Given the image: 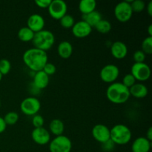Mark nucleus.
<instances>
[{"mask_svg": "<svg viewBox=\"0 0 152 152\" xmlns=\"http://www.w3.org/2000/svg\"><path fill=\"white\" fill-rule=\"evenodd\" d=\"M24 63L29 69L34 72L42 71L48 62V55L45 51L32 48L25 50L22 56Z\"/></svg>", "mask_w": 152, "mask_h": 152, "instance_id": "f257e3e1", "label": "nucleus"}, {"mask_svg": "<svg viewBox=\"0 0 152 152\" xmlns=\"http://www.w3.org/2000/svg\"><path fill=\"white\" fill-rule=\"evenodd\" d=\"M106 96L108 100L114 104H123L129 100L131 96L129 88L122 83H113L106 90Z\"/></svg>", "mask_w": 152, "mask_h": 152, "instance_id": "f03ea898", "label": "nucleus"}, {"mask_svg": "<svg viewBox=\"0 0 152 152\" xmlns=\"http://www.w3.org/2000/svg\"><path fill=\"white\" fill-rule=\"evenodd\" d=\"M130 129L123 124H117L110 129V140L115 145H126L132 140Z\"/></svg>", "mask_w": 152, "mask_h": 152, "instance_id": "7ed1b4c3", "label": "nucleus"}, {"mask_svg": "<svg viewBox=\"0 0 152 152\" xmlns=\"http://www.w3.org/2000/svg\"><path fill=\"white\" fill-rule=\"evenodd\" d=\"M32 42L34 48L46 52L54 45L55 37L51 31L43 29L34 34Z\"/></svg>", "mask_w": 152, "mask_h": 152, "instance_id": "20e7f679", "label": "nucleus"}, {"mask_svg": "<svg viewBox=\"0 0 152 152\" xmlns=\"http://www.w3.org/2000/svg\"><path fill=\"white\" fill-rule=\"evenodd\" d=\"M71 140L63 134L55 137L49 142V150L50 152H71Z\"/></svg>", "mask_w": 152, "mask_h": 152, "instance_id": "39448f33", "label": "nucleus"}, {"mask_svg": "<svg viewBox=\"0 0 152 152\" xmlns=\"http://www.w3.org/2000/svg\"><path fill=\"white\" fill-rule=\"evenodd\" d=\"M130 2L129 1H120L114 7V16L119 22H126L132 18L133 11Z\"/></svg>", "mask_w": 152, "mask_h": 152, "instance_id": "423d86ee", "label": "nucleus"}, {"mask_svg": "<svg viewBox=\"0 0 152 152\" xmlns=\"http://www.w3.org/2000/svg\"><path fill=\"white\" fill-rule=\"evenodd\" d=\"M41 108L39 100L35 96H28L22 101L20 109L27 116H34L37 114Z\"/></svg>", "mask_w": 152, "mask_h": 152, "instance_id": "0eeeda50", "label": "nucleus"}, {"mask_svg": "<svg viewBox=\"0 0 152 152\" xmlns=\"http://www.w3.org/2000/svg\"><path fill=\"white\" fill-rule=\"evenodd\" d=\"M131 74L137 81L145 82L151 77V68L145 62H134L131 68Z\"/></svg>", "mask_w": 152, "mask_h": 152, "instance_id": "6e6552de", "label": "nucleus"}, {"mask_svg": "<svg viewBox=\"0 0 152 152\" xmlns=\"http://www.w3.org/2000/svg\"><path fill=\"white\" fill-rule=\"evenodd\" d=\"M48 10L49 14L53 19L59 20L67 14L68 5L63 0H52Z\"/></svg>", "mask_w": 152, "mask_h": 152, "instance_id": "1a4fd4ad", "label": "nucleus"}, {"mask_svg": "<svg viewBox=\"0 0 152 152\" xmlns=\"http://www.w3.org/2000/svg\"><path fill=\"white\" fill-rule=\"evenodd\" d=\"M119 75H120L119 68L114 64H108V65H105L101 69L100 73H99L101 80L105 83H110V84L115 83Z\"/></svg>", "mask_w": 152, "mask_h": 152, "instance_id": "9d476101", "label": "nucleus"}, {"mask_svg": "<svg viewBox=\"0 0 152 152\" xmlns=\"http://www.w3.org/2000/svg\"><path fill=\"white\" fill-rule=\"evenodd\" d=\"M31 138L38 145H44L50 142V134L45 128H36L31 132Z\"/></svg>", "mask_w": 152, "mask_h": 152, "instance_id": "9b49d317", "label": "nucleus"}, {"mask_svg": "<svg viewBox=\"0 0 152 152\" xmlns=\"http://www.w3.org/2000/svg\"><path fill=\"white\" fill-rule=\"evenodd\" d=\"M91 134L95 140L101 144L110 140V129L103 124L95 125L92 129Z\"/></svg>", "mask_w": 152, "mask_h": 152, "instance_id": "f8f14e48", "label": "nucleus"}, {"mask_svg": "<svg viewBox=\"0 0 152 152\" xmlns=\"http://www.w3.org/2000/svg\"><path fill=\"white\" fill-rule=\"evenodd\" d=\"M73 35L77 38L83 39L88 37L92 32V28L84 20L75 22L71 28Z\"/></svg>", "mask_w": 152, "mask_h": 152, "instance_id": "ddd939ff", "label": "nucleus"}, {"mask_svg": "<svg viewBox=\"0 0 152 152\" xmlns=\"http://www.w3.org/2000/svg\"><path fill=\"white\" fill-rule=\"evenodd\" d=\"M28 28H29L34 34L42 31L45 25V21L42 16L38 13L31 15L27 21Z\"/></svg>", "mask_w": 152, "mask_h": 152, "instance_id": "4468645a", "label": "nucleus"}, {"mask_svg": "<svg viewBox=\"0 0 152 152\" xmlns=\"http://www.w3.org/2000/svg\"><path fill=\"white\" fill-rule=\"evenodd\" d=\"M111 53L115 59H124L128 53L127 45L121 41L114 42L111 46Z\"/></svg>", "mask_w": 152, "mask_h": 152, "instance_id": "2eb2a0df", "label": "nucleus"}, {"mask_svg": "<svg viewBox=\"0 0 152 152\" xmlns=\"http://www.w3.org/2000/svg\"><path fill=\"white\" fill-rule=\"evenodd\" d=\"M151 147V142L144 137H137L132 145V152H149Z\"/></svg>", "mask_w": 152, "mask_h": 152, "instance_id": "dca6fc26", "label": "nucleus"}, {"mask_svg": "<svg viewBox=\"0 0 152 152\" xmlns=\"http://www.w3.org/2000/svg\"><path fill=\"white\" fill-rule=\"evenodd\" d=\"M49 81V76H48L43 71H39L34 74L33 85L38 90H42L48 86Z\"/></svg>", "mask_w": 152, "mask_h": 152, "instance_id": "f3484780", "label": "nucleus"}, {"mask_svg": "<svg viewBox=\"0 0 152 152\" xmlns=\"http://www.w3.org/2000/svg\"><path fill=\"white\" fill-rule=\"evenodd\" d=\"M131 96L137 99H142L148 95V90L146 86L142 83H135L133 86L129 88Z\"/></svg>", "mask_w": 152, "mask_h": 152, "instance_id": "a211bd4d", "label": "nucleus"}, {"mask_svg": "<svg viewBox=\"0 0 152 152\" xmlns=\"http://www.w3.org/2000/svg\"><path fill=\"white\" fill-rule=\"evenodd\" d=\"M58 54L62 59H68L73 53V46L68 41H62L59 42L57 47Z\"/></svg>", "mask_w": 152, "mask_h": 152, "instance_id": "6ab92c4d", "label": "nucleus"}, {"mask_svg": "<svg viewBox=\"0 0 152 152\" xmlns=\"http://www.w3.org/2000/svg\"><path fill=\"white\" fill-rule=\"evenodd\" d=\"M96 1L95 0H82L79 3V10L84 16L96 10Z\"/></svg>", "mask_w": 152, "mask_h": 152, "instance_id": "aec40b11", "label": "nucleus"}, {"mask_svg": "<svg viewBox=\"0 0 152 152\" xmlns=\"http://www.w3.org/2000/svg\"><path fill=\"white\" fill-rule=\"evenodd\" d=\"M49 130L51 134L56 137L63 134L65 130V125L59 119H53L49 125Z\"/></svg>", "mask_w": 152, "mask_h": 152, "instance_id": "412c9836", "label": "nucleus"}, {"mask_svg": "<svg viewBox=\"0 0 152 152\" xmlns=\"http://www.w3.org/2000/svg\"><path fill=\"white\" fill-rule=\"evenodd\" d=\"M102 19V14L99 13L97 10H94L91 13H88L87 15H84L83 16V19L85 22H87L92 28H94L96 25H97L98 22L99 21H101Z\"/></svg>", "mask_w": 152, "mask_h": 152, "instance_id": "4be33fe9", "label": "nucleus"}, {"mask_svg": "<svg viewBox=\"0 0 152 152\" xmlns=\"http://www.w3.org/2000/svg\"><path fill=\"white\" fill-rule=\"evenodd\" d=\"M34 33L28 27H22L18 31V37L19 39L24 42H32L34 37Z\"/></svg>", "mask_w": 152, "mask_h": 152, "instance_id": "5701e85b", "label": "nucleus"}, {"mask_svg": "<svg viewBox=\"0 0 152 152\" xmlns=\"http://www.w3.org/2000/svg\"><path fill=\"white\" fill-rule=\"evenodd\" d=\"M94 28L100 34H108L111 30V24L109 21L102 19L98 22Z\"/></svg>", "mask_w": 152, "mask_h": 152, "instance_id": "b1692460", "label": "nucleus"}, {"mask_svg": "<svg viewBox=\"0 0 152 152\" xmlns=\"http://www.w3.org/2000/svg\"><path fill=\"white\" fill-rule=\"evenodd\" d=\"M3 119L7 126H13L19 120V114L15 111H10L5 114Z\"/></svg>", "mask_w": 152, "mask_h": 152, "instance_id": "393cba45", "label": "nucleus"}, {"mask_svg": "<svg viewBox=\"0 0 152 152\" xmlns=\"http://www.w3.org/2000/svg\"><path fill=\"white\" fill-rule=\"evenodd\" d=\"M61 26L64 28H72L74 25L75 24L74 16L70 14H65L63 17L59 19Z\"/></svg>", "mask_w": 152, "mask_h": 152, "instance_id": "a878e982", "label": "nucleus"}, {"mask_svg": "<svg viewBox=\"0 0 152 152\" xmlns=\"http://www.w3.org/2000/svg\"><path fill=\"white\" fill-rule=\"evenodd\" d=\"M132 11L134 13H140L145 8V4L142 0H134L130 2Z\"/></svg>", "mask_w": 152, "mask_h": 152, "instance_id": "bb28decb", "label": "nucleus"}, {"mask_svg": "<svg viewBox=\"0 0 152 152\" xmlns=\"http://www.w3.org/2000/svg\"><path fill=\"white\" fill-rule=\"evenodd\" d=\"M142 50L145 54L151 55L152 53V37H148L142 42Z\"/></svg>", "mask_w": 152, "mask_h": 152, "instance_id": "cd10ccee", "label": "nucleus"}, {"mask_svg": "<svg viewBox=\"0 0 152 152\" xmlns=\"http://www.w3.org/2000/svg\"><path fill=\"white\" fill-rule=\"evenodd\" d=\"M11 69L10 62L7 59H0V73L1 75H6L10 72Z\"/></svg>", "mask_w": 152, "mask_h": 152, "instance_id": "c85d7f7f", "label": "nucleus"}, {"mask_svg": "<svg viewBox=\"0 0 152 152\" xmlns=\"http://www.w3.org/2000/svg\"><path fill=\"white\" fill-rule=\"evenodd\" d=\"M137 80H135L134 77H133L132 74H127L123 77V85H124L126 88H130L132 86H133L136 83Z\"/></svg>", "mask_w": 152, "mask_h": 152, "instance_id": "c756f323", "label": "nucleus"}, {"mask_svg": "<svg viewBox=\"0 0 152 152\" xmlns=\"http://www.w3.org/2000/svg\"><path fill=\"white\" fill-rule=\"evenodd\" d=\"M45 123V120L43 118L42 116L40 114H36V115L33 116L32 119V124L33 126L36 128H42L43 127Z\"/></svg>", "mask_w": 152, "mask_h": 152, "instance_id": "7c9ffc66", "label": "nucleus"}, {"mask_svg": "<svg viewBox=\"0 0 152 152\" xmlns=\"http://www.w3.org/2000/svg\"><path fill=\"white\" fill-rule=\"evenodd\" d=\"M145 56L146 55L142 50H137L134 53L133 59L136 63H140V62H144Z\"/></svg>", "mask_w": 152, "mask_h": 152, "instance_id": "2f4dec72", "label": "nucleus"}, {"mask_svg": "<svg viewBox=\"0 0 152 152\" xmlns=\"http://www.w3.org/2000/svg\"><path fill=\"white\" fill-rule=\"evenodd\" d=\"M42 71H44V72L48 76L53 75V74H54L55 73H56V67L54 64L50 63V62H48Z\"/></svg>", "mask_w": 152, "mask_h": 152, "instance_id": "473e14b6", "label": "nucleus"}, {"mask_svg": "<svg viewBox=\"0 0 152 152\" xmlns=\"http://www.w3.org/2000/svg\"><path fill=\"white\" fill-rule=\"evenodd\" d=\"M114 145H115V144L111 140H109L102 143V148L105 151H111L114 149Z\"/></svg>", "mask_w": 152, "mask_h": 152, "instance_id": "72a5a7b5", "label": "nucleus"}, {"mask_svg": "<svg viewBox=\"0 0 152 152\" xmlns=\"http://www.w3.org/2000/svg\"><path fill=\"white\" fill-rule=\"evenodd\" d=\"M52 0H35V4L40 8H48Z\"/></svg>", "mask_w": 152, "mask_h": 152, "instance_id": "f704fd0d", "label": "nucleus"}, {"mask_svg": "<svg viewBox=\"0 0 152 152\" xmlns=\"http://www.w3.org/2000/svg\"><path fill=\"white\" fill-rule=\"evenodd\" d=\"M6 128H7V125H6L4 119L3 117H0V134L3 133L5 131Z\"/></svg>", "mask_w": 152, "mask_h": 152, "instance_id": "c9c22d12", "label": "nucleus"}, {"mask_svg": "<svg viewBox=\"0 0 152 152\" xmlns=\"http://www.w3.org/2000/svg\"><path fill=\"white\" fill-rule=\"evenodd\" d=\"M145 138H146L147 140H148L150 142H151L152 140V128L151 127H150L149 129H148V131H147L146 137H145Z\"/></svg>", "mask_w": 152, "mask_h": 152, "instance_id": "e433bc0d", "label": "nucleus"}, {"mask_svg": "<svg viewBox=\"0 0 152 152\" xmlns=\"http://www.w3.org/2000/svg\"><path fill=\"white\" fill-rule=\"evenodd\" d=\"M146 10H147V12H148V15H149L150 16H152V1H150L149 2H148V4H147Z\"/></svg>", "mask_w": 152, "mask_h": 152, "instance_id": "4c0bfd02", "label": "nucleus"}, {"mask_svg": "<svg viewBox=\"0 0 152 152\" xmlns=\"http://www.w3.org/2000/svg\"><path fill=\"white\" fill-rule=\"evenodd\" d=\"M148 37H152V25H150L148 28Z\"/></svg>", "mask_w": 152, "mask_h": 152, "instance_id": "58836bf2", "label": "nucleus"}, {"mask_svg": "<svg viewBox=\"0 0 152 152\" xmlns=\"http://www.w3.org/2000/svg\"><path fill=\"white\" fill-rule=\"evenodd\" d=\"M1 79H2V75H1V73H0V82H1Z\"/></svg>", "mask_w": 152, "mask_h": 152, "instance_id": "ea45409f", "label": "nucleus"}, {"mask_svg": "<svg viewBox=\"0 0 152 152\" xmlns=\"http://www.w3.org/2000/svg\"><path fill=\"white\" fill-rule=\"evenodd\" d=\"M0 108H1V101H0Z\"/></svg>", "mask_w": 152, "mask_h": 152, "instance_id": "a19ab883", "label": "nucleus"}]
</instances>
